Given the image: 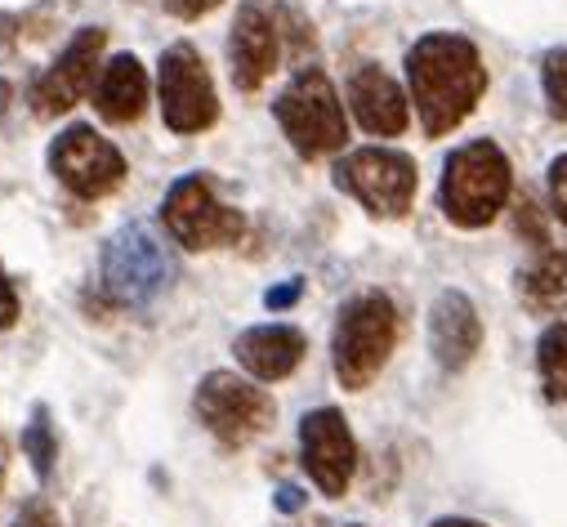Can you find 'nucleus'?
<instances>
[{"label":"nucleus","instance_id":"b1692460","mask_svg":"<svg viewBox=\"0 0 567 527\" xmlns=\"http://www.w3.org/2000/svg\"><path fill=\"white\" fill-rule=\"evenodd\" d=\"M14 322H19V291L6 278V269H0V331H10Z\"/></svg>","mask_w":567,"mask_h":527},{"label":"nucleus","instance_id":"bb28decb","mask_svg":"<svg viewBox=\"0 0 567 527\" xmlns=\"http://www.w3.org/2000/svg\"><path fill=\"white\" fill-rule=\"evenodd\" d=\"M300 505H305V492H300V487H281V492H277V509H281V514H296Z\"/></svg>","mask_w":567,"mask_h":527},{"label":"nucleus","instance_id":"7ed1b4c3","mask_svg":"<svg viewBox=\"0 0 567 527\" xmlns=\"http://www.w3.org/2000/svg\"><path fill=\"white\" fill-rule=\"evenodd\" d=\"M398 344V309L384 291H362L353 296L340 318H336V335H331V362H336V380L344 389H367L389 353Z\"/></svg>","mask_w":567,"mask_h":527},{"label":"nucleus","instance_id":"f257e3e1","mask_svg":"<svg viewBox=\"0 0 567 527\" xmlns=\"http://www.w3.org/2000/svg\"><path fill=\"white\" fill-rule=\"evenodd\" d=\"M406 85H411L424 135L443 140L478 107L487 90V68L470 37L430 32L406 50Z\"/></svg>","mask_w":567,"mask_h":527},{"label":"nucleus","instance_id":"412c9836","mask_svg":"<svg viewBox=\"0 0 567 527\" xmlns=\"http://www.w3.org/2000/svg\"><path fill=\"white\" fill-rule=\"evenodd\" d=\"M540 85H545V103L558 121H567V50H549L540 59Z\"/></svg>","mask_w":567,"mask_h":527},{"label":"nucleus","instance_id":"7c9ffc66","mask_svg":"<svg viewBox=\"0 0 567 527\" xmlns=\"http://www.w3.org/2000/svg\"><path fill=\"white\" fill-rule=\"evenodd\" d=\"M0 478H6V474H0Z\"/></svg>","mask_w":567,"mask_h":527},{"label":"nucleus","instance_id":"4468645a","mask_svg":"<svg viewBox=\"0 0 567 527\" xmlns=\"http://www.w3.org/2000/svg\"><path fill=\"white\" fill-rule=\"evenodd\" d=\"M349 107H353V116H358V125L367 130V135H380V140L402 135L406 121H411V103H406L402 85L380 63L353 68V76H349Z\"/></svg>","mask_w":567,"mask_h":527},{"label":"nucleus","instance_id":"4be33fe9","mask_svg":"<svg viewBox=\"0 0 567 527\" xmlns=\"http://www.w3.org/2000/svg\"><path fill=\"white\" fill-rule=\"evenodd\" d=\"M14 527H63V523H59V509H54L45 496H32V500L19 509Z\"/></svg>","mask_w":567,"mask_h":527},{"label":"nucleus","instance_id":"a878e982","mask_svg":"<svg viewBox=\"0 0 567 527\" xmlns=\"http://www.w3.org/2000/svg\"><path fill=\"white\" fill-rule=\"evenodd\" d=\"M300 291H305V282H287V287H272V291L264 296V304H268V309H287V304H296V300H300Z\"/></svg>","mask_w":567,"mask_h":527},{"label":"nucleus","instance_id":"f3484780","mask_svg":"<svg viewBox=\"0 0 567 527\" xmlns=\"http://www.w3.org/2000/svg\"><path fill=\"white\" fill-rule=\"evenodd\" d=\"M148 107V72L134 54H116L103 63V76L94 85V112L107 125H130Z\"/></svg>","mask_w":567,"mask_h":527},{"label":"nucleus","instance_id":"20e7f679","mask_svg":"<svg viewBox=\"0 0 567 527\" xmlns=\"http://www.w3.org/2000/svg\"><path fill=\"white\" fill-rule=\"evenodd\" d=\"M272 116L281 125V135L291 140V148L300 157H327L340 153L349 140V121H344V103L331 85V76L322 68H305L296 72V81L277 94Z\"/></svg>","mask_w":567,"mask_h":527},{"label":"nucleus","instance_id":"39448f33","mask_svg":"<svg viewBox=\"0 0 567 527\" xmlns=\"http://www.w3.org/2000/svg\"><path fill=\"white\" fill-rule=\"evenodd\" d=\"M175 282V259L148 224H125L103 246V291L121 309H148Z\"/></svg>","mask_w":567,"mask_h":527},{"label":"nucleus","instance_id":"6ab92c4d","mask_svg":"<svg viewBox=\"0 0 567 527\" xmlns=\"http://www.w3.org/2000/svg\"><path fill=\"white\" fill-rule=\"evenodd\" d=\"M536 371L545 384L549 403H567V322L545 327L540 344H536Z\"/></svg>","mask_w":567,"mask_h":527},{"label":"nucleus","instance_id":"0eeeda50","mask_svg":"<svg viewBox=\"0 0 567 527\" xmlns=\"http://www.w3.org/2000/svg\"><path fill=\"white\" fill-rule=\"evenodd\" d=\"M193 412H197V421H202L224 447H246V443H255V438L272 425V416H277V407H272L268 393H264L259 384L233 375V371H210V375H202V384H197V393H193Z\"/></svg>","mask_w":567,"mask_h":527},{"label":"nucleus","instance_id":"5701e85b","mask_svg":"<svg viewBox=\"0 0 567 527\" xmlns=\"http://www.w3.org/2000/svg\"><path fill=\"white\" fill-rule=\"evenodd\" d=\"M549 202H554V210H558V219L567 224V153L549 166Z\"/></svg>","mask_w":567,"mask_h":527},{"label":"nucleus","instance_id":"cd10ccee","mask_svg":"<svg viewBox=\"0 0 567 527\" xmlns=\"http://www.w3.org/2000/svg\"><path fill=\"white\" fill-rule=\"evenodd\" d=\"M430 527H487V523H474V518H439Z\"/></svg>","mask_w":567,"mask_h":527},{"label":"nucleus","instance_id":"a211bd4d","mask_svg":"<svg viewBox=\"0 0 567 527\" xmlns=\"http://www.w3.org/2000/svg\"><path fill=\"white\" fill-rule=\"evenodd\" d=\"M518 291L532 309L563 313L567 309V250H558L554 241H536L527 264L518 269Z\"/></svg>","mask_w":567,"mask_h":527},{"label":"nucleus","instance_id":"9d476101","mask_svg":"<svg viewBox=\"0 0 567 527\" xmlns=\"http://www.w3.org/2000/svg\"><path fill=\"white\" fill-rule=\"evenodd\" d=\"M50 170H54V179L72 197L99 202V197H107V193L121 188L125 157L116 153V144H107L103 135H94V125H68L63 135L50 144Z\"/></svg>","mask_w":567,"mask_h":527},{"label":"nucleus","instance_id":"c85d7f7f","mask_svg":"<svg viewBox=\"0 0 567 527\" xmlns=\"http://www.w3.org/2000/svg\"><path fill=\"white\" fill-rule=\"evenodd\" d=\"M10 94H14V90H10V81H0V112L10 107Z\"/></svg>","mask_w":567,"mask_h":527},{"label":"nucleus","instance_id":"f03ea898","mask_svg":"<svg viewBox=\"0 0 567 527\" xmlns=\"http://www.w3.org/2000/svg\"><path fill=\"white\" fill-rule=\"evenodd\" d=\"M509 188H514L509 157L492 140H474L447 157L439 206L456 228H487L505 210Z\"/></svg>","mask_w":567,"mask_h":527},{"label":"nucleus","instance_id":"6e6552de","mask_svg":"<svg viewBox=\"0 0 567 527\" xmlns=\"http://www.w3.org/2000/svg\"><path fill=\"white\" fill-rule=\"evenodd\" d=\"M336 184L362 202L375 219H402L415 202V188H420V175H415V162L406 153H393V148H358L349 153L340 166H336Z\"/></svg>","mask_w":567,"mask_h":527},{"label":"nucleus","instance_id":"c756f323","mask_svg":"<svg viewBox=\"0 0 567 527\" xmlns=\"http://www.w3.org/2000/svg\"><path fill=\"white\" fill-rule=\"evenodd\" d=\"M309 527H322V523H309Z\"/></svg>","mask_w":567,"mask_h":527},{"label":"nucleus","instance_id":"aec40b11","mask_svg":"<svg viewBox=\"0 0 567 527\" xmlns=\"http://www.w3.org/2000/svg\"><path fill=\"white\" fill-rule=\"evenodd\" d=\"M23 456L32 461V469H37L41 483L54 474L59 443H54V430H50V412H45V407H37L32 421H28V430H23Z\"/></svg>","mask_w":567,"mask_h":527},{"label":"nucleus","instance_id":"2eb2a0df","mask_svg":"<svg viewBox=\"0 0 567 527\" xmlns=\"http://www.w3.org/2000/svg\"><path fill=\"white\" fill-rule=\"evenodd\" d=\"M483 344V322H478V309L470 304V296L461 291H443L430 309V349L439 358L443 371H461L474 362Z\"/></svg>","mask_w":567,"mask_h":527},{"label":"nucleus","instance_id":"ddd939ff","mask_svg":"<svg viewBox=\"0 0 567 527\" xmlns=\"http://www.w3.org/2000/svg\"><path fill=\"white\" fill-rule=\"evenodd\" d=\"M281 54V19L268 0H241V10L233 19L228 32V68H233V85L255 94Z\"/></svg>","mask_w":567,"mask_h":527},{"label":"nucleus","instance_id":"f8f14e48","mask_svg":"<svg viewBox=\"0 0 567 527\" xmlns=\"http://www.w3.org/2000/svg\"><path fill=\"white\" fill-rule=\"evenodd\" d=\"M300 461L322 496H344L358 469V443L336 407H318L300 421Z\"/></svg>","mask_w":567,"mask_h":527},{"label":"nucleus","instance_id":"1a4fd4ad","mask_svg":"<svg viewBox=\"0 0 567 527\" xmlns=\"http://www.w3.org/2000/svg\"><path fill=\"white\" fill-rule=\"evenodd\" d=\"M157 90H162V121L171 135H202V130H210L219 121L215 81L188 41H179L162 54Z\"/></svg>","mask_w":567,"mask_h":527},{"label":"nucleus","instance_id":"423d86ee","mask_svg":"<svg viewBox=\"0 0 567 527\" xmlns=\"http://www.w3.org/2000/svg\"><path fill=\"white\" fill-rule=\"evenodd\" d=\"M162 224L184 250H215L233 246L246 232V219L237 206H228L206 175H184L171 184L162 202Z\"/></svg>","mask_w":567,"mask_h":527},{"label":"nucleus","instance_id":"393cba45","mask_svg":"<svg viewBox=\"0 0 567 527\" xmlns=\"http://www.w3.org/2000/svg\"><path fill=\"white\" fill-rule=\"evenodd\" d=\"M162 6H166V14H175V19L193 23V19L210 14V10H219V0H162Z\"/></svg>","mask_w":567,"mask_h":527},{"label":"nucleus","instance_id":"dca6fc26","mask_svg":"<svg viewBox=\"0 0 567 527\" xmlns=\"http://www.w3.org/2000/svg\"><path fill=\"white\" fill-rule=\"evenodd\" d=\"M233 353L237 362L255 375V380H287L305 353H309V340L300 327H287V322H268V327H250L233 340Z\"/></svg>","mask_w":567,"mask_h":527},{"label":"nucleus","instance_id":"9b49d317","mask_svg":"<svg viewBox=\"0 0 567 527\" xmlns=\"http://www.w3.org/2000/svg\"><path fill=\"white\" fill-rule=\"evenodd\" d=\"M103 45H107L103 28H81L63 45V54L32 81V94H28L32 99V112L37 116H63V112H72L94 90V72L103 63Z\"/></svg>","mask_w":567,"mask_h":527},{"label":"nucleus","instance_id":"2f4dec72","mask_svg":"<svg viewBox=\"0 0 567 527\" xmlns=\"http://www.w3.org/2000/svg\"><path fill=\"white\" fill-rule=\"evenodd\" d=\"M353 527H358V523H353Z\"/></svg>","mask_w":567,"mask_h":527}]
</instances>
